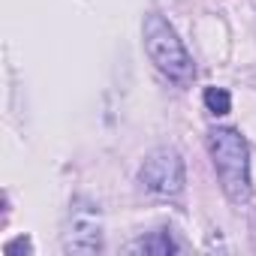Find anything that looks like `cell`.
<instances>
[{
  "mask_svg": "<svg viewBox=\"0 0 256 256\" xmlns=\"http://www.w3.org/2000/svg\"><path fill=\"white\" fill-rule=\"evenodd\" d=\"M208 148L223 193L229 196V202L244 205L250 199V154L244 136H238L229 126H220V130L208 133Z\"/></svg>",
  "mask_w": 256,
  "mask_h": 256,
  "instance_id": "1",
  "label": "cell"
},
{
  "mask_svg": "<svg viewBox=\"0 0 256 256\" xmlns=\"http://www.w3.org/2000/svg\"><path fill=\"white\" fill-rule=\"evenodd\" d=\"M145 52H148L151 64H154L169 82H175L178 88H187V84L193 82L196 66H193V60H190L184 42L178 40L175 28H172L163 16H157V12H151V16L145 18Z\"/></svg>",
  "mask_w": 256,
  "mask_h": 256,
  "instance_id": "2",
  "label": "cell"
},
{
  "mask_svg": "<svg viewBox=\"0 0 256 256\" xmlns=\"http://www.w3.org/2000/svg\"><path fill=\"white\" fill-rule=\"evenodd\" d=\"M139 184L157 196H178L184 190V160L175 148H157L139 169Z\"/></svg>",
  "mask_w": 256,
  "mask_h": 256,
  "instance_id": "3",
  "label": "cell"
},
{
  "mask_svg": "<svg viewBox=\"0 0 256 256\" xmlns=\"http://www.w3.org/2000/svg\"><path fill=\"white\" fill-rule=\"evenodd\" d=\"M66 253H100L102 250V220L100 211L88 202H76L64 232Z\"/></svg>",
  "mask_w": 256,
  "mask_h": 256,
  "instance_id": "4",
  "label": "cell"
},
{
  "mask_svg": "<svg viewBox=\"0 0 256 256\" xmlns=\"http://www.w3.org/2000/svg\"><path fill=\"white\" fill-rule=\"evenodd\" d=\"M136 253H151V256H169V253H178V244L172 241L169 232H154L148 238H139L133 244Z\"/></svg>",
  "mask_w": 256,
  "mask_h": 256,
  "instance_id": "5",
  "label": "cell"
},
{
  "mask_svg": "<svg viewBox=\"0 0 256 256\" xmlns=\"http://www.w3.org/2000/svg\"><path fill=\"white\" fill-rule=\"evenodd\" d=\"M205 106H208L211 114H229L232 96H229V90H223V88H208V90H205Z\"/></svg>",
  "mask_w": 256,
  "mask_h": 256,
  "instance_id": "6",
  "label": "cell"
},
{
  "mask_svg": "<svg viewBox=\"0 0 256 256\" xmlns=\"http://www.w3.org/2000/svg\"><path fill=\"white\" fill-rule=\"evenodd\" d=\"M4 253H6V256H30V253H34V244H30L28 235H18L16 241H10V244L4 247Z\"/></svg>",
  "mask_w": 256,
  "mask_h": 256,
  "instance_id": "7",
  "label": "cell"
}]
</instances>
